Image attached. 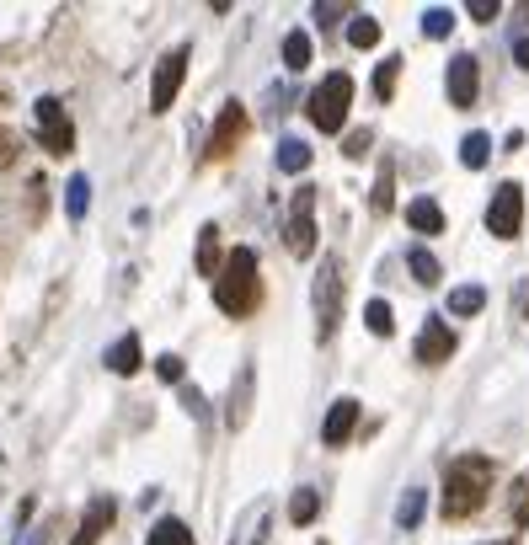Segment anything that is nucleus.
Masks as SVG:
<instances>
[{"label": "nucleus", "instance_id": "37", "mask_svg": "<svg viewBox=\"0 0 529 545\" xmlns=\"http://www.w3.org/2000/svg\"><path fill=\"white\" fill-rule=\"evenodd\" d=\"M519 316H529V289L519 294Z\"/></svg>", "mask_w": 529, "mask_h": 545}, {"label": "nucleus", "instance_id": "13", "mask_svg": "<svg viewBox=\"0 0 529 545\" xmlns=\"http://www.w3.org/2000/svg\"><path fill=\"white\" fill-rule=\"evenodd\" d=\"M113 497H97V503H91V513H86V519H81V529H75V540L70 545H97L102 540V529L107 524H113Z\"/></svg>", "mask_w": 529, "mask_h": 545}, {"label": "nucleus", "instance_id": "36", "mask_svg": "<svg viewBox=\"0 0 529 545\" xmlns=\"http://www.w3.org/2000/svg\"><path fill=\"white\" fill-rule=\"evenodd\" d=\"M513 59H519V65L529 70V38H519V43H513Z\"/></svg>", "mask_w": 529, "mask_h": 545}, {"label": "nucleus", "instance_id": "5", "mask_svg": "<svg viewBox=\"0 0 529 545\" xmlns=\"http://www.w3.org/2000/svg\"><path fill=\"white\" fill-rule=\"evenodd\" d=\"M188 59L193 49L188 43H177L161 65H155V86H150V113H171V102H177V91H182V75H188Z\"/></svg>", "mask_w": 529, "mask_h": 545}, {"label": "nucleus", "instance_id": "4", "mask_svg": "<svg viewBox=\"0 0 529 545\" xmlns=\"http://www.w3.org/2000/svg\"><path fill=\"white\" fill-rule=\"evenodd\" d=\"M337 316H342V257H321V273H316V337L321 342L337 332Z\"/></svg>", "mask_w": 529, "mask_h": 545}, {"label": "nucleus", "instance_id": "7", "mask_svg": "<svg viewBox=\"0 0 529 545\" xmlns=\"http://www.w3.org/2000/svg\"><path fill=\"white\" fill-rule=\"evenodd\" d=\"M284 241H289L294 257H310V252H316V188H300V193H294Z\"/></svg>", "mask_w": 529, "mask_h": 545}, {"label": "nucleus", "instance_id": "22", "mask_svg": "<svg viewBox=\"0 0 529 545\" xmlns=\"http://www.w3.org/2000/svg\"><path fill=\"white\" fill-rule=\"evenodd\" d=\"M214 257H220V230L204 225L198 230V273H204L209 284H214Z\"/></svg>", "mask_w": 529, "mask_h": 545}, {"label": "nucleus", "instance_id": "3", "mask_svg": "<svg viewBox=\"0 0 529 545\" xmlns=\"http://www.w3.org/2000/svg\"><path fill=\"white\" fill-rule=\"evenodd\" d=\"M310 123H316L321 134H342V123H348V107H353V75L348 70H332L326 81L310 91Z\"/></svg>", "mask_w": 529, "mask_h": 545}, {"label": "nucleus", "instance_id": "38", "mask_svg": "<svg viewBox=\"0 0 529 545\" xmlns=\"http://www.w3.org/2000/svg\"><path fill=\"white\" fill-rule=\"evenodd\" d=\"M497 545H508V540H497Z\"/></svg>", "mask_w": 529, "mask_h": 545}, {"label": "nucleus", "instance_id": "10", "mask_svg": "<svg viewBox=\"0 0 529 545\" xmlns=\"http://www.w3.org/2000/svg\"><path fill=\"white\" fill-rule=\"evenodd\" d=\"M353 428H359V401H353V396L332 401V412H326V423H321V439L332 444V449H342V444L353 439Z\"/></svg>", "mask_w": 529, "mask_h": 545}, {"label": "nucleus", "instance_id": "15", "mask_svg": "<svg viewBox=\"0 0 529 545\" xmlns=\"http://www.w3.org/2000/svg\"><path fill=\"white\" fill-rule=\"evenodd\" d=\"M407 225L417 230V236H439V230H444V209L433 204V198H412V204H407Z\"/></svg>", "mask_w": 529, "mask_h": 545}, {"label": "nucleus", "instance_id": "28", "mask_svg": "<svg viewBox=\"0 0 529 545\" xmlns=\"http://www.w3.org/2000/svg\"><path fill=\"white\" fill-rule=\"evenodd\" d=\"M348 43H353V49H375V43H380V22L375 17H353L348 22Z\"/></svg>", "mask_w": 529, "mask_h": 545}, {"label": "nucleus", "instance_id": "6", "mask_svg": "<svg viewBox=\"0 0 529 545\" xmlns=\"http://www.w3.org/2000/svg\"><path fill=\"white\" fill-rule=\"evenodd\" d=\"M519 225H524V188L519 182H503V188L492 193V204H487V230L497 241H513Z\"/></svg>", "mask_w": 529, "mask_h": 545}, {"label": "nucleus", "instance_id": "27", "mask_svg": "<svg viewBox=\"0 0 529 545\" xmlns=\"http://www.w3.org/2000/svg\"><path fill=\"white\" fill-rule=\"evenodd\" d=\"M423 33L428 38H449V33H455V11H449V6H428L423 11Z\"/></svg>", "mask_w": 529, "mask_h": 545}, {"label": "nucleus", "instance_id": "25", "mask_svg": "<svg viewBox=\"0 0 529 545\" xmlns=\"http://www.w3.org/2000/svg\"><path fill=\"white\" fill-rule=\"evenodd\" d=\"M364 326H369V332H375V337H391V332H396V316H391V305H385V300H369V305H364Z\"/></svg>", "mask_w": 529, "mask_h": 545}, {"label": "nucleus", "instance_id": "14", "mask_svg": "<svg viewBox=\"0 0 529 545\" xmlns=\"http://www.w3.org/2000/svg\"><path fill=\"white\" fill-rule=\"evenodd\" d=\"M252 380H257V369L246 364L236 375V391H230V412H225L230 428H246V417H252Z\"/></svg>", "mask_w": 529, "mask_h": 545}, {"label": "nucleus", "instance_id": "17", "mask_svg": "<svg viewBox=\"0 0 529 545\" xmlns=\"http://www.w3.org/2000/svg\"><path fill=\"white\" fill-rule=\"evenodd\" d=\"M310 155H316V150H310L305 139H294V134H289V139H278V171H289V177L310 166Z\"/></svg>", "mask_w": 529, "mask_h": 545}, {"label": "nucleus", "instance_id": "11", "mask_svg": "<svg viewBox=\"0 0 529 545\" xmlns=\"http://www.w3.org/2000/svg\"><path fill=\"white\" fill-rule=\"evenodd\" d=\"M241 134H246V107L241 102H225V113H220V123H214V134H209V155H214V161L230 155Z\"/></svg>", "mask_w": 529, "mask_h": 545}, {"label": "nucleus", "instance_id": "16", "mask_svg": "<svg viewBox=\"0 0 529 545\" xmlns=\"http://www.w3.org/2000/svg\"><path fill=\"white\" fill-rule=\"evenodd\" d=\"M102 364L113 369V375H134V369H139V337H134V332H129V337H118L113 348H107Z\"/></svg>", "mask_w": 529, "mask_h": 545}, {"label": "nucleus", "instance_id": "35", "mask_svg": "<svg viewBox=\"0 0 529 545\" xmlns=\"http://www.w3.org/2000/svg\"><path fill=\"white\" fill-rule=\"evenodd\" d=\"M364 150H369V129H359V134L348 139V155H364Z\"/></svg>", "mask_w": 529, "mask_h": 545}, {"label": "nucleus", "instance_id": "32", "mask_svg": "<svg viewBox=\"0 0 529 545\" xmlns=\"http://www.w3.org/2000/svg\"><path fill=\"white\" fill-rule=\"evenodd\" d=\"M155 375H161L166 385H177L182 380V358L177 353H161V358H155Z\"/></svg>", "mask_w": 529, "mask_h": 545}, {"label": "nucleus", "instance_id": "34", "mask_svg": "<svg viewBox=\"0 0 529 545\" xmlns=\"http://www.w3.org/2000/svg\"><path fill=\"white\" fill-rule=\"evenodd\" d=\"M471 17L476 22H492L497 17V0H471Z\"/></svg>", "mask_w": 529, "mask_h": 545}, {"label": "nucleus", "instance_id": "26", "mask_svg": "<svg viewBox=\"0 0 529 545\" xmlns=\"http://www.w3.org/2000/svg\"><path fill=\"white\" fill-rule=\"evenodd\" d=\"M407 268L417 273V284H439V257L423 252V246H412L407 252Z\"/></svg>", "mask_w": 529, "mask_h": 545}, {"label": "nucleus", "instance_id": "21", "mask_svg": "<svg viewBox=\"0 0 529 545\" xmlns=\"http://www.w3.org/2000/svg\"><path fill=\"white\" fill-rule=\"evenodd\" d=\"M145 545H193V529L182 524V519H161V524L150 529Z\"/></svg>", "mask_w": 529, "mask_h": 545}, {"label": "nucleus", "instance_id": "30", "mask_svg": "<svg viewBox=\"0 0 529 545\" xmlns=\"http://www.w3.org/2000/svg\"><path fill=\"white\" fill-rule=\"evenodd\" d=\"M268 519H273V513H268V503H257L252 513H246V524H241V540H236V545H252V540H262V529H268Z\"/></svg>", "mask_w": 529, "mask_h": 545}, {"label": "nucleus", "instance_id": "12", "mask_svg": "<svg viewBox=\"0 0 529 545\" xmlns=\"http://www.w3.org/2000/svg\"><path fill=\"white\" fill-rule=\"evenodd\" d=\"M449 353H455V332H449V321H428L423 332H417V364H444Z\"/></svg>", "mask_w": 529, "mask_h": 545}, {"label": "nucleus", "instance_id": "9", "mask_svg": "<svg viewBox=\"0 0 529 545\" xmlns=\"http://www.w3.org/2000/svg\"><path fill=\"white\" fill-rule=\"evenodd\" d=\"M449 102L455 107H471L476 102V91H481V70H476V59L471 54H455L449 59Z\"/></svg>", "mask_w": 529, "mask_h": 545}, {"label": "nucleus", "instance_id": "23", "mask_svg": "<svg viewBox=\"0 0 529 545\" xmlns=\"http://www.w3.org/2000/svg\"><path fill=\"white\" fill-rule=\"evenodd\" d=\"M316 513H321L316 487H300V492L289 497V519H294V524H316Z\"/></svg>", "mask_w": 529, "mask_h": 545}, {"label": "nucleus", "instance_id": "18", "mask_svg": "<svg viewBox=\"0 0 529 545\" xmlns=\"http://www.w3.org/2000/svg\"><path fill=\"white\" fill-rule=\"evenodd\" d=\"M481 305H487V289H481V284H460V289H449V316H476Z\"/></svg>", "mask_w": 529, "mask_h": 545}, {"label": "nucleus", "instance_id": "20", "mask_svg": "<svg viewBox=\"0 0 529 545\" xmlns=\"http://www.w3.org/2000/svg\"><path fill=\"white\" fill-rule=\"evenodd\" d=\"M86 209H91V182H86V177H70V188H65V214L81 225Z\"/></svg>", "mask_w": 529, "mask_h": 545}, {"label": "nucleus", "instance_id": "19", "mask_svg": "<svg viewBox=\"0 0 529 545\" xmlns=\"http://www.w3.org/2000/svg\"><path fill=\"white\" fill-rule=\"evenodd\" d=\"M460 161L471 166V171L487 166V161H492V134H481V129H476V134H465V139H460Z\"/></svg>", "mask_w": 529, "mask_h": 545}, {"label": "nucleus", "instance_id": "24", "mask_svg": "<svg viewBox=\"0 0 529 545\" xmlns=\"http://www.w3.org/2000/svg\"><path fill=\"white\" fill-rule=\"evenodd\" d=\"M423 508H428V492H423V487H412V492L396 503V524H401V529H417V519H423Z\"/></svg>", "mask_w": 529, "mask_h": 545}, {"label": "nucleus", "instance_id": "1", "mask_svg": "<svg viewBox=\"0 0 529 545\" xmlns=\"http://www.w3.org/2000/svg\"><path fill=\"white\" fill-rule=\"evenodd\" d=\"M214 305L225 316H252L257 310V252L252 246H236L225 257V268H214Z\"/></svg>", "mask_w": 529, "mask_h": 545}, {"label": "nucleus", "instance_id": "29", "mask_svg": "<svg viewBox=\"0 0 529 545\" xmlns=\"http://www.w3.org/2000/svg\"><path fill=\"white\" fill-rule=\"evenodd\" d=\"M284 65H289V70H305V65H310V38L300 33V27L284 38Z\"/></svg>", "mask_w": 529, "mask_h": 545}, {"label": "nucleus", "instance_id": "33", "mask_svg": "<svg viewBox=\"0 0 529 545\" xmlns=\"http://www.w3.org/2000/svg\"><path fill=\"white\" fill-rule=\"evenodd\" d=\"M375 209H380V214L391 209V166H385V171H380V182H375Z\"/></svg>", "mask_w": 529, "mask_h": 545}, {"label": "nucleus", "instance_id": "2", "mask_svg": "<svg viewBox=\"0 0 529 545\" xmlns=\"http://www.w3.org/2000/svg\"><path fill=\"white\" fill-rule=\"evenodd\" d=\"M487 487H492V465L481 455H465L449 465L444 476V519H465V513H476L487 503Z\"/></svg>", "mask_w": 529, "mask_h": 545}, {"label": "nucleus", "instance_id": "8", "mask_svg": "<svg viewBox=\"0 0 529 545\" xmlns=\"http://www.w3.org/2000/svg\"><path fill=\"white\" fill-rule=\"evenodd\" d=\"M38 139H43V150L49 155H70L75 150V123H70V113H65V102L59 97L38 102Z\"/></svg>", "mask_w": 529, "mask_h": 545}, {"label": "nucleus", "instance_id": "31", "mask_svg": "<svg viewBox=\"0 0 529 545\" xmlns=\"http://www.w3.org/2000/svg\"><path fill=\"white\" fill-rule=\"evenodd\" d=\"M396 75H401V59L391 54V59L375 70V91H380V97H391V91H396Z\"/></svg>", "mask_w": 529, "mask_h": 545}]
</instances>
